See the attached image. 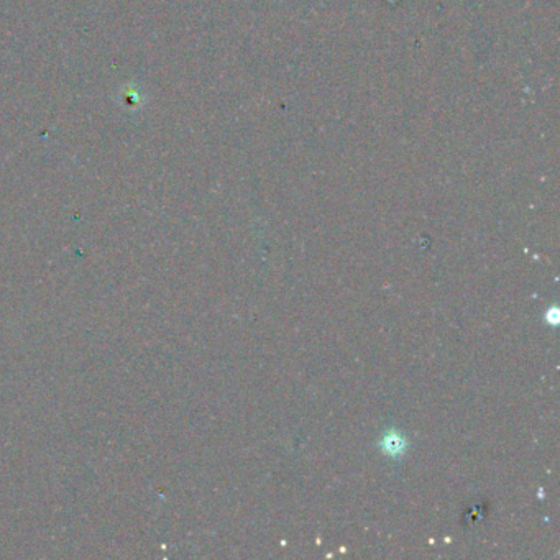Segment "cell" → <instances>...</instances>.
Wrapping results in <instances>:
<instances>
[{"mask_svg": "<svg viewBox=\"0 0 560 560\" xmlns=\"http://www.w3.org/2000/svg\"><path fill=\"white\" fill-rule=\"evenodd\" d=\"M386 441L391 442V447L390 445L386 447V452H388V454H396V452H399L404 445V444H401V437H398V436H388L386 437Z\"/></svg>", "mask_w": 560, "mask_h": 560, "instance_id": "6da1fadb", "label": "cell"}]
</instances>
